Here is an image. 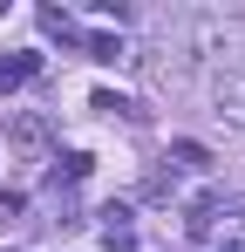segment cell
<instances>
[{"label":"cell","instance_id":"6da1fadb","mask_svg":"<svg viewBox=\"0 0 245 252\" xmlns=\"http://www.w3.org/2000/svg\"><path fill=\"white\" fill-rule=\"evenodd\" d=\"M211 102H218V116H225L232 129H245V75H218Z\"/></svg>","mask_w":245,"mask_h":252},{"label":"cell","instance_id":"7a4b0ae2","mask_svg":"<svg viewBox=\"0 0 245 252\" xmlns=\"http://www.w3.org/2000/svg\"><path fill=\"white\" fill-rule=\"evenodd\" d=\"M177 191H184V177H177L170 164H157L143 184H136V198H143V205H177Z\"/></svg>","mask_w":245,"mask_h":252},{"label":"cell","instance_id":"3957f363","mask_svg":"<svg viewBox=\"0 0 245 252\" xmlns=\"http://www.w3.org/2000/svg\"><path fill=\"white\" fill-rule=\"evenodd\" d=\"M82 55H89V62H102V68H116V62H129V48H122V34H109V28L82 34Z\"/></svg>","mask_w":245,"mask_h":252},{"label":"cell","instance_id":"277c9868","mask_svg":"<svg viewBox=\"0 0 245 252\" xmlns=\"http://www.w3.org/2000/svg\"><path fill=\"white\" fill-rule=\"evenodd\" d=\"M7 143H14V150H41V143H48V116H34V109H21V116L7 123Z\"/></svg>","mask_w":245,"mask_h":252},{"label":"cell","instance_id":"5b68a950","mask_svg":"<svg viewBox=\"0 0 245 252\" xmlns=\"http://www.w3.org/2000/svg\"><path fill=\"white\" fill-rule=\"evenodd\" d=\"M34 75H41V55H0V95L21 89V82H34Z\"/></svg>","mask_w":245,"mask_h":252},{"label":"cell","instance_id":"8992f818","mask_svg":"<svg viewBox=\"0 0 245 252\" xmlns=\"http://www.w3.org/2000/svg\"><path fill=\"white\" fill-rule=\"evenodd\" d=\"M163 164H170V170H204L211 150H204L198 136H170V157H163Z\"/></svg>","mask_w":245,"mask_h":252},{"label":"cell","instance_id":"52a82bcc","mask_svg":"<svg viewBox=\"0 0 245 252\" xmlns=\"http://www.w3.org/2000/svg\"><path fill=\"white\" fill-rule=\"evenodd\" d=\"M41 34H48V41H68V48H82V28L68 21V14H61V7H41Z\"/></svg>","mask_w":245,"mask_h":252},{"label":"cell","instance_id":"ba28073f","mask_svg":"<svg viewBox=\"0 0 245 252\" xmlns=\"http://www.w3.org/2000/svg\"><path fill=\"white\" fill-rule=\"evenodd\" d=\"M89 109H102V116H122V123H143V109L129 102V95H116V89H95V102Z\"/></svg>","mask_w":245,"mask_h":252},{"label":"cell","instance_id":"9c48e42d","mask_svg":"<svg viewBox=\"0 0 245 252\" xmlns=\"http://www.w3.org/2000/svg\"><path fill=\"white\" fill-rule=\"evenodd\" d=\"M129 225H136V205L109 198V205H102V232H129Z\"/></svg>","mask_w":245,"mask_h":252},{"label":"cell","instance_id":"30bf717a","mask_svg":"<svg viewBox=\"0 0 245 252\" xmlns=\"http://www.w3.org/2000/svg\"><path fill=\"white\" fill-rule=\"evenodd\" d=\"M89 170H95V157H89V150H68V157H61V177H68V184H82Z\"/></svg>","mask_w":245,"mask_h":252},{"label":"cell","instance_id":"8fae6325","mask_svg":"<svg viewBox=\"0 0 245 252\" xmlns=\"http://www.w3.org/2000/svg\"><path fill=\"white\" fill-rule=\"evenodd\" d=\"M102 252H136V239L129 232H102Z\"/></svg>","mask_w":245,"mask_h":252}]
</instances>
